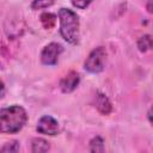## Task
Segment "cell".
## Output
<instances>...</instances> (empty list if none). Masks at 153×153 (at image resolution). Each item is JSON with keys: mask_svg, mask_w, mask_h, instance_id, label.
I'll list each match as a JSON object with an SVG mask.
<instances>
[{"mask_svg": "<svg viewBox=\"0 0 153 153\" xmlns=\"http://www.w3.org/2000/svg\"><path fill=\"white\" fill-rule=\"evenodd\" d=\"M27 115L20 105H11L0 111V130L4 134L18 133L26 123Z\"/></svg>", "mask_w": 153, "mask_h": 153, "instance_id": "cell-1", "label": "cell"}, {"mask_svg": "<svg viewBox=\"0 0 153 153\" xmlns=\"http://www.w3.org/2000/svg\"><path fill=\"white\" fill-rule=\"evenodd\" d=\"M59 19H60V33L62 38L71 43L76 44L79 41V17L75 12L69 8H60L59 10Z\"/></svg>", "mask_w": 153, "mask_h": 153, "instance_id": "cell-2", "label": "cell"}, {"mask_svg": "<svg viewBox=\"0 0 153 153\" xmlns=\"http://www.w3.org/2000/svg\"><path fill=\"white\" fill-rule=\"evenodd\" d=\"M106 60V50L104 47H97L94 48L87 56L84 68L85 71L90 73H100L104 69Z\"/></svg>", "mask_w": 153, "mask_h": 153, "instance_id": "cell-3", "label": "cell"}, {"mask_svg": "<svg viewBox=\"0 0 153 153\" xmlns=\"http://www.w3.org/2000/svg\"><path fill=\"white\" fill-rule=\"evenodd\" d=\"M62 51H63L62 45L56 43V42H51V43L47 44L43 48L42 53H41V61H42V63L47 65V66L56 65Z\"/></svg>", "mask_w": 153, "mask_h": 153, "instance_id": "cell-4", "label": "cell"}, {"mask_svg": "<svg viewBox=\"0 0 153 153\" xmlns=\"http://www.w3.org/2000/svg\"><path fill=\"white\" fill-rule=\"evenodd\" d=\"M36 129L38 133L44 134V135H56L59 133V122L49 115L42 116L36 126Z\"/></svg>", "mask_w": 153, "mask_h": 153, "instance_id": "cell-5", "label": "cell"}, {"mask_svg": "<svg viewBox=\"0 0 153 153\" xmlns=\"http://www.w3.org/2000/svg\"><path fill=\"white\" fill-rule=\"evenodd\" d=\"M80 81V76L76 72L71 71L69 73H67L60 81V88L63 93H71L72 91H74L76 88V86L79 85Z\"/></svg>", "mask_w": 153, "mask_h": 153, "instance_id": "cell-6", "label": "cell"}, {"mask_svg": "<svg viewBox=\"0 0 153 153\" xmlns=\"http://www.w3.org/2000/svg\"><path fill=\"white\" fill-rule=\"evenodd\" d=\"M94 105L97 108V110L102 114V115H109L112 110V105L109 100V98L102 93V92H97L96 97H94Z\"/></svg>", "mask_w": 153, "mask_h": 153, "instance_id": "cell-7", "label": "cell"}, {"mask_svg": "<svg viewBox=\"0 0 153 153\" xmlns=\"http://www.w3.org/2000/svg\"><path fill=\"white\" fill-rule=\"evenodd\" d=\"M50 149V145L47 140L42 137H35L31 141V151L33 153H44Z\"/></svg>", "mask_w": 153, "mask_h": 153, "instance_id": "cell-8", "label": "cell"}, {"mask_svg": "<svg viewBox=\"0 0 153 153\" xmlns=\"http://www.w3.org/2000/svg\"><path fill=\"white\" fill-rule=\"evenodd\" d=\"M137 48L141 53H146L153 48V38L149 35H143L137 41Z\"/></svg>", "mask_w": 153, "mask_h": 153, "instance_id": "cell-9", "label": "cell"}, {"mask_svg": "<svg viewBox=\"0 0 153 153\" xmlns=\"http://www.w3.org/2000/svg\"><path fill=\"white\" fill-rule=\"evenodd\" d=\"M41 23L44 26V29H51L54 27L55 23H56V16L50 13V12H45L41 14Z\"/></svg>", "mask_w": 153, "mask_h": 153, "instance_id": "cell-10", "label": "cell"}, {"mask_svg": "<svg viewBox=\"0 0 153 153\" xmlns=\"http://www.w3.org/2000/svg\"><path fill=\"white\" fill-rule=\"evenodd\" d=\"M90 152H104V140L100 136H94L91 141H90V147H88Z\"/></svg>", "mask_w": 153, "mask_h": 153, "instance_id": "cell-11", "label": "cell"}, {"mask_svg": "<svg viewBox=\"0 0 153 153\" xmlns=\"http://www.w3.org/2000/svg\"><path fill=\"white\" fill-rule=\"evenodd\" d=\"M19 151V142L13 140V141H10L7 143H5L2 147H1V152L2 153H16Z\"/></svg>", "mask_w": 153, "mask_h": 153, "instance_id": "cell-12", "label": "cell"}, {"mask_svg": "<svg viewBox=\"0 0 153 153\" xmlns=\"http://www.w3.org/2000/svg\"><path fill=\"white\" fill-rule=\"evenodd\" d=\"M54 4V0H33L31 2V8L32 10H43L48 8Z\"/></svg>", "mask_w": 153, "mask_h": 153, "instance_id": "cell-13", "label": "cell"}, {"mask_svg": "<svg viewBox=\"0 0 153 153\" xmlns=\"http://www.w3.org/2000/svg\"><path fill=\"white\" fill-rule=\"evenodd\" d=\"M72 1V5L76 8H80V10H84L86 8L93 0H71Z\"/></svg>", "mask_w": 153, "mask_h": 153, "instance_id": "cell-14", "label": "cell"}, {"mask_svg": "<svg viewBox=\"0 0 153 153\" xmlns=\"http://www.w3.org/2000/svg\"><path fill=\"white\" fill-rule=\"evenodd\" d=\"M146 10L149 13H153V0H147V2H146Z\"/></svg>", "mask_w": 153, "mask_h": 153, "instance_id": "cell-15", "label": "cell"}, {"mask_svg": "<svg viewBox=\"0 0 153 153\" xmlns=\"http://www.w3.org/2000/svg\"><path fill=\"white\" fill-rule=\"evenodd\" d=\"M147 117H148L149 123L153 126V105L149 108V110H148V112H147Z\"/></svg>", "mask_w": 153, "mask_h": 153, "instance_id": "cell-16", "label": "cell"}, {"mask_svg": "<svg viewBox=\"0 0 153 153\" xmlns=\"http://www.w3.org/2000/svg\"><path fill=\"white\" fill-rule=\"evenodd\" d=\"M4 94H5V85L4 82H1V98L4 97Z\"/></svg>", "mask_w": 153, "mask_h": 153, "instance_id": "cell-17", "label": "cell"}]
</instances>
